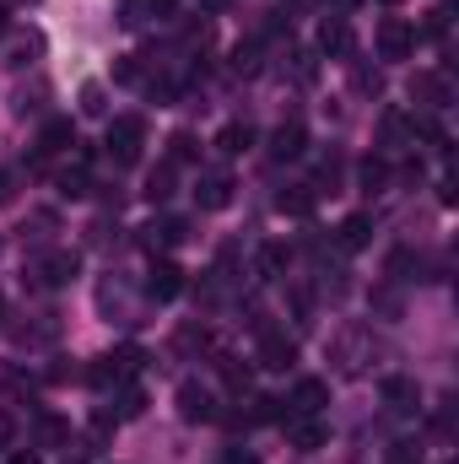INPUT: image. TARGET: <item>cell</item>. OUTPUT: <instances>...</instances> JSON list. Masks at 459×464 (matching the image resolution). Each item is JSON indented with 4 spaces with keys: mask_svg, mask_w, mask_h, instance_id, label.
<instances>
[{
    "mask_svg": "<svg viewBox=\"0 0 459 464\" xmlns=\"http://www.w3.org/2000/svg\"><path fill=\"white\" fill-rule=\"evenodd\" d=\"M222 378H228L232 389H249V367H238L232 356H222Z\"/></svg>",
    "mask_w": 459,
    "mask_h": 464,
    "instance_id": "27",
    "label": "cell"
},
{
    "mask_svg": "<svg viewBox=\"0 0 459 464\" xmlns=\"http://www.w3.org/2000/svg\"><path fill=\"white\" fill-rule=\"evenodd\" d=\"M141 411H146V394H141V389H124V394H119V416L130 421V416H141Z\"/></svg>",
    "mask_w": 459,
    "mask_h": 464,
    "instance_id": "25",
    "label": "cell"
},
{
    "mask_svg": "<svg viewBox=\"0 0 459 464\" xmlns=\"http://www.w3.org/2000/svg\"><path fill=\"white\" fill-rule=\"evenodd\" d=\"M287 443L298 454H314V449H325V427L308 421V416H287Z\"/></svg>",
    "mask_w": 459,
    "mask_h": 464,
    "instance_id": "10",
    "label": "cell"
},
{
    "mask_svg": "<svg viewBox=\"0 0 459 464\" xmlns=\"http://www.w3.org/2000/svg\"><path fill=\"white\" fill-rule=\"evenodd\" d=\"M249 146H254V130H249V124L232 119V124L217 130V151H222V157H238V151H249Z\"/></svg>",
    "mask_w": 459,
    "mask_h": 464,
    "instance_id": "14",
    "label": "cell"
},
{
    "mask_svg": "<svg viewBox=\"0 0 459 464\" xmlns=\"http://www.w3.org/2000/svg\"><path fill=\"white\" fill-rule=\"evenodd\" d=\"M281 265H287V248H281V243H265V248H259V270H265V276H276Z\"/></svg>",
    "mask_w": 459,
    "mask_h": 464,
    "instance_id": "24",
    "label": "cell"
},
{
    "mask_svg": "<svg viewBox=\"0 0 459 464\" xmlns=\"http://www.w3.org/2000/svg\"><path fill=\"white\" fill-rule=\"evenodd\" d=\"M82 109H87V114H103V109H109V103H103V87H98V82H87V87H82Z\"/></svg>",
    "mask_w": 459,
    "mask_h": 464,
    "instance_id": "26",
    "label": "cell"
},
{
    "mask_svg": "<svg viewBox=\"0 0 459 464\" xmlns=\"http://www.w3.org/2000/svg\"><path fill=\"white\" fill-rule=\"evenodd\" d=\"M141 146H146V119L124 114V119L109 124V151H114V162H135Z\"/></svg>",
    "mask_w": 459,
    "mask_h": 464,
    "instance_id": "3",
    "label": "cell"
},
{
    "mask_svg": "<svg viewBox=\"0 0 459 464\" xmlns=\"http://www.w3.org/2000/svg\"><path fill=\"white\" fill-rule=\"evenodd\" d=\"M195 200H200L206 211H222V206L232 200V179L222 173V168H217V173H200V189H195Z\"/></svg>",
    "mask_w": 459,
    "mask_h": 464,
    "instance_id": "11",
    "label": "cell"
},
{
    "mask_svg": "<svg viewBox=\"0 0 459 464\" xmlns=\"http://www.w3.org/2000/svg\"><path fill=\"white\" fill-rule=\"evenodd\" d=\"M378 54L384 60H411L416 54V27L405 16H384L378 22Z\"/></svg>",
    "mask_w": 459,
    "mask_h": 464,
    "instance_id": "2",
    "label": "cell"
},
{
    "mask_svg": "<svg viewBox=\"0 0 459 464\" xmlns=\"http://www.w3.org/2000/svg\"><path fill=\"white\" fill-rule=\"evenodd\" d=\"M168 195H173V162L146 179V200H168Z\"/></svg>",
    "mask_w": 459,
    "mask_h": 464,
    "instance_id": "23",
    "label": "cell"
},
{
    "mask_svg": "<svg viewBox=\"0 0 459 464\" xmlns=\"http://www.w3.org/2000/svg\"><path fill=\"white\" fill-rule=\"evenodd\" d=\"M0 319H5V297H0Z\"/></svg>",
    "mask_w": 459,
    "mask_h": 464,
    "instance_id": "34",
    "label": "cell"
},
{
    "mask_svg": "<svg viewBox=\"0 0 459 464\" xmlns=\"http://www.w3.org/2000/svg\"><path fill=\"white\" fill-rule=\"evenodd\" d=\"M411 98H422L427 109H444V103H449V82H444V76H433V71H422V76L411 82Z\"/></svg>",
    "mask_w": 459,
    "mask_h": 464,
    "instance_id": "12",
    "label": "cell"
},
{
    "mask_svg": "<svg viewBox=\"0 0 459 464\" xmlns=\"http://www.w3.org/2000/svg\"><path fill=\"white\" fill-rule=\"evenodd\" d=\"M11 195H16V173H11V168H0V206H5Z\"/></svg>",
    "mask_w": 459,
    "mask_h": 464,
    "instance_id": "30",
    "label": "cell"
},
{
    "mask_svg": "<svg viewBox=\"0 0 459 464\" xmlns=\"http://www.w3.org/2000/svg\"><path fill=\"white\" fill-rule=\"evenodd\" d=\"M151 11H157V16H168V11H173V0H151Z\"/></svg>",
    "mask_w": 459,
    "mask_h": 464,
    "instance_id": "31",
    "label": "cell"
},
{
    "mask_svg": "<svg viewBox=\"0 0 459 464\" xmlns=\"http://www.w3.org/2000/svg\"><path fill=\"white\" fill-rule=\"evenodd\" d=\"M141 372V351L135 346H119V351H109V356H98V367L87 372L98 389H119V383H130Z\"/></svg>",
    "mask_w": 459,
    "mask_h": 464,
    "instance_id": "1",
    "label": "cell"
},
{
    "mask_svg": "<svg viewBox=\"0 0 459 464\" xmlns=\"http://www.w3.org/2000/svg\"><path fill=\"white\" fill-rule=\"evenodd\" d=\"M11 464H38V459H33V454H16V459H11Z\"/></svg>",
    "mask_w": 459,
    "mask_h": 464,
    "instance_id": "32",
    "label": "cell"
},
{
    "mask_svg": "<svg viewBox=\"0 0 459 464\" xmlns=\"http://www.w3.org/2000/svg\"><path fill=\"white\" fill-rule=\"evenodd\" d=\"M71 140H76L71 119H49V124H44V151H65Z\"/></svg>",
    "mask_w": 459,
    "mask_h": 464,
    "instance_id": "20",
    "label": "cell"
},
{
    "mask_svg": "<svg viewBox=\"0 0 459 464\" xmlns=\"http://www.w3.org/2000/svg\"><path fill=\"white\" fill-rule=\"evenodd\" d=\"M384 394L395 400V411H416V405H422V389H416L411 378H389V383H384Z\"/></svg>",
    "mask_w": 459,
    "mask_h": 464,
    "instance_id": "17",
    "label": "cell"
},
{
    "mask_svg": "<svg viewBox=\"0 0 459 464\" xmlns=\"http://www.w3.org/2000/svg\"><path fill=\"white\" fill-rule=\"evenodd\" d=\"M60 195H71V200H76V195H87V157H76V168H71V173H60Z\"/></svg>",
    "mask_w": 459,
    "mask_h": 464,
    "instance_id": "22",
    "label": "cell"
},
{
    "mask_svg": "<svg viewBox=\"0 0 459 464\" xmlns=\"http://www.w3.org/2000/svg\"><path fill=\"white\" fill-rule=\"evenodd\" d=\"M114 82H141V65H135V60H119V65H114Z\"/></svg>",
    "mask_w": 459,
    "mask_h": 464,
    "instance_id": "29",
    "label": "cell"
},
{
    "mask_svg": "<svg viewBox=\"0 0 459 464\" xmlns=\"http://www.w3.org/2000/svg\"><path fill=\"white\" fill-rule=\"evenodd\" d=\"M146 292H151L157 303L179 297V292H184V270H179L173 259H157V265H151V281H146Z\"/></svg>",
    "mask_w": 459,
    "mask_h": 464,
    "instance_id": "9",
    "label": "cell"
},
{
    "mask_svg": "<svg viewBox=\"0 0 459 464\" xmlns=\"http://www.w3.org/2000/svg\"><path fill=\"white\" fill-rule=\"evenodd\" d=\"M303 146H308V130H303L298 119L270 130V157H276V162H292V157H303Z\"/></svg>",
    "mask_w": 459,
    "mask_h": 464,
    "instance_id": "7",
    "label": "cell"
},
{
    "mask_svg": "<svg viewBox=\"0 0 459 464\" xmlns=\"http://www.w3.org/2000/svg\"><path fill=\"white\" fill-rule=\"evenodd\" d=\"M195 157V140L190 135H173V162H190Z\"/></svg>",
    "mask_w": 459,
    "mask_h": 464,
    "instance_id": "28",
    "label": "cell"
},
{
    "mask_svg": "<svg viewBox=\"0 0 459 464\" xmlns=\"http://www.w3.org/2000/svg\"><path fill=\"white\" fill-rule=\"evenodd\" d=\"M356 179H362V189H367V195H378V189L389 184V162H384V157H367V162L356 168Z\"/></svg>",
    "mask_w": 459,
    "mask_h": 464,
    "instance_id": "18",
    "label": "cell"
},
{
    "mask_svg": "<svg viewBox=\"0 0 459 464\" xmlns=\"http://www.w3.org/2000/svg\"><path fill=\"white\" fill-rule=\"evenodd\" d=\"M292 362H298V346H292L281 330H265V335H259V367H276V372H287Z\"/></svg>",
    "mask_w": 459,
    "mask_h": 464,
    "instance_id": "8",
    "label": "cell"
},
{
    "mask_svg": "<svg viewBox=\"0 0 459 464\" xmlns=\"http://www.w3.org/2000/svg\"><path fill=\"white\" fill-rule=\"evenodd\" d=\"M76 270H82V259H76L71 248H54V254H44V259L33 265V276H38L44 286H71V281H76Z\"/></svg>",
    "mask_w": 459,
    "mask_h": 464,
    "instance_id": "4",
    "label": "cell"
},
{
    "mask_svg": "<svg viewBox=\"0 0 459 464\" xmlns=\"http://www.w3.org/2000/svg\"><path fill=\"white\" fill-rule=\"evenodd\" d=\"M0 33H5V11H0Z\"/></svg>",
    "mask_w": 459,
    "mask_h": 464,
    "instance_id": "33",
    "label": "cell"
},
{
    "mask_svg": "<svg viewBox=\"0 0 459 464\" xmlns=\"http://www.w3.org/2000/svg\"><path fill=\"white\" fill-rule=\"evenodd\" d=\"M367 237H373V217H367V211H356V217L341 222V248H362Z\"/></svg>",
    "mask_w": 459,
    "mask_h": 464,
    "instance_id": "15",
    "label": "cell"
},
{
    "mask_svg": "<svg viewBox=\"0 0 459 464\" xmlns=\"http://www.w3.org/2000/svg\"><path fill=\"white\" fill-rule=\"evenodd\" d=\"M281 211H292V217H308L314 211V184H292V189H281V200H276Z\"/></svg>",
    "mask_w": 459,
    "mask_h": 464,
    "instance_id": "16",
    "label": "cell"
},
{
    "mask_svg": "<svg viewBox=\"0 0 459 464\" xmlns=\"http://www.w3.org/2000/svg\"><path fill=\"white\" fill-rule=\"evenodd\" d=\"M179 416H184V421H211V416H217L211 389H206V383H195V378H190V383H179Z\"/></svg>",
    "mask_w": 459,
    "mask_h": 464,
    "instance_id": "5",
    "label": "cell"
},
{
    "mask_svg": "<svg viewBox=\"0 0 459 464\" xmlns=\"http://www.w3.org/2000/svg\"><path fill=\"white\" fill-rule=\"evenodd\" d=\"M325 394H330V389H325L319 378H303V383L292 389V416H314V411L325 405Z\"/></svg>",
    "mask_w": 459,
    "mask_h": 464,
    "instance_id": "13",
    "label": "cell"
},
{
    "mask_svg": "<svg viewBox=\"0 0 459 464\" xmlns=\"http://www.w3.org/2000/svg\"><path fill=\"white\" fill-rule=\"evenodd\" d=\"M389 5H395V0H389Z\"/></svg>",
    "mask_w": 459,
    "mask_h": 464,
    "instance_id": "35",
    "label": "cell"
},
{
    "mask_svg": "<svg viewBox=\"0 0 459 464\" xmlns=\"http://www.w3.org/2000/svg\"><path fill=\"white\" fill-rule=\"evenodd\" d=\"M38 443L44 449H60V443H71V427L60 416H38Z\"/></svg>",
    "mask_w": 459,
    "mask_h": 464,
    "instance_id": "21",
    "label": "cell"
},
{
    "mask_svg": "<svg viewBox=\"0 0 459 464\" xmlns=\"http://www.w3.org/2000/svg\"><path fill=\"white\" fill-rule=\"evenodd\" d=\"M351 44H356V33H351V22H346V16H325V22H319V49H325L330 60H346V54H351Z\"/></svg>",
    "mask_w": 459,
    "mask_h": 464,
    "instance_id": "6",
    "label": "cell"
},
{
    "mask_svg": "<svg viewBox=\"0 0 459 464\" xmlns=\"http://www.w3.org/2000/svg\"><path fill=\"white\" fill-rule=\"evenodd\" d=\"M179 237H184V222H179V217H162V222H151V227H146V243H151V248H157V243H162V248H173Z\"/></svg>",
    "mask_w": 459,
    "mask_h": 464,
    "instance_id": "19",
    "label": "cell"
}]
</instances>
